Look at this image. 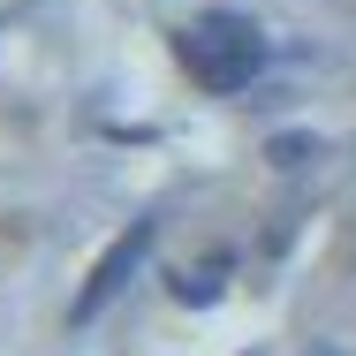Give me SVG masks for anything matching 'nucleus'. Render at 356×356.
Here are the masks:
<instances>
[{
    "label": "nucleus",
    "mask_w": 356,
    "mask_h": 356,
    "mask_svg": "<svg viewBox=\"0 0 356 356\" xmlns=\"http://www.w3.org/2000/svg\"><path fill=\"white\" fill-rule=\"evenodd\" d=\"M144 243H152V227H129V235H122V243H114V250H106V266H99V273H91V288H83V303H76V311H83V318H91V311H99V303H106V296H114V288H122V273H129V266H137V250Z\"/></svg>",
    "instance_id": "2"
},
{
    "label": "nucleus",
    "mask_w": 356,
    "mask_h": 356,
    "mask_svg": "<svg viewBox=\"0 0 356 356\" xmlns=\"http://www.w3.org/2000/svg\"><path fill=\"white\" fill-rule=\"evenodd\" d=\"M182 69L197 76L205 91H243L250 76L266 69V38H258L250 15L213 8V15H197V23L182 31Z\"/></svg>",
    "instance_id": "1"
}]
</instances>
